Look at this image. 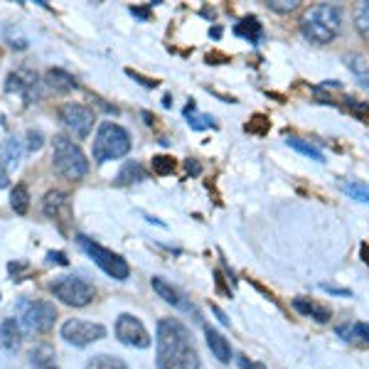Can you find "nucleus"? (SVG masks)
Returning <instances> with one entry per match:
<instances>
[{
	"instance_id": "37",
	"label": "nucleus",
	"mask_w": 369,
	"mask_h": 369,
	"mask_svg": "<svg viewBox=\"0 0 369 369\" xmlns=\"http://www.w3.org/2000/svg\"><path fill=\"white\" fill-rule=\"evenodd\" d=\"M239 364L244 369H266L264 364H256V362H249V359H244V357H239Z\"/></svg>"
},
{
	"instance_id": "29",
	"label": "nucleus",
	"mask_w": 369,
	"mask_h": 369,
	"mask_svg": "<svg viewBox=\"0 0 369 369\" xmlns=\"http://www.w3.org/2000/svg\"><path fill=\"white\" fill-rule=\"evenodd\" d=\"M354 25H357V33L369 40V3H362L354 10Z\"/></svg>"
},
{
	"instance_id": "5",
	"label": "nucleus",
	"mask_w": 369,
	"mask_h": 369,
	"mask_svg": "<svg viewBox=\"0 0 369 369\" xmlns=\"http://www.w3.org/2000/svg\"><path fill=\"white\" fill-rule=\"evenodd\" d=\"M17 320H20V327L30 335H42V332H49L55 327L57 320V308L55 303L49 300H28L22 298L17 303Z\"/></svg>"
},
{
	"instance_id": "30",
	"label": "nucleus",
	"mask_w": 369,
	"mask_h": 369,
	"mask_svg": "<svg viewBox=\"0 0 369 369\" xmlns=\"http://www.w3.org/2000/svg\"><path fill=\"white\" fill-rule=\"evenodd\" d=\"M175 170V160L170 155H155L153 157V173L157 175H168Z\"/></svg>"
},
{
	"instance_id": "33",
	"label": "nucleus",
	"mask_w": 369,
	"mask_h": 369,
	"mask_svg": "<svg viewBox=\"0 0 369 369\" xmlns=\"http://www.w3.org/2000/svg\"><path fill=\"white\" fill-rule=\"evenodd\" d=\"M47 264H57V266H67L69 259H67L65 251H47Z\"/></svg>"
},
{
	"instance_id": "23",
	"label": "nucleus",
	"mask_w": 369,
	"mask_h": 369,
	"mask_svg": "<svg viewBox=\"0 0 369 369\" xmlns=\"http://www.w3.org/2000/svg\"><path fill=\"white\" fill-rule=\"evenodd\" d=\"M184 116H187V123H190L192 130H205V128H212L214 126V119L209 114H197L195 101L184 106Z\"/></svg>"
},
{
	"instance_id": "25",
	"label": "nucleus",
	"mask_w": 369,
	"mask_h": 369,
	"mask_svg": "<svg viewBox=\"0 0 369 369\" xmlns=\"http://www.w3.org/2000/svg\"><path fill=\"white\" fill-rule=\"evenodd\" d=\"M234 35H239V37L249 40V42H256L261 37V22L256 17H244L241 22H237Z\"/></svg>"
},
{
	"instance_id": "9",
	"label": "nucleus",
	"mask_w": 369,
	"mask_h": 369,
	"mask_svg": "<svg viewBox=\"0 0 369 369\" xmlns=\"http://www.w3.org/2000/svg\"><path fill=\"white\" fill-rule=\"evenodd\" d=\"M60 119L76 141H84V138H89V133H92L96 116H94V111L89 109V106H84V103H65L60 109Z\"/></svg>"
},
{
	"instance_id": "26",
	"label": "nucleus",
	"mask_w": 369,
	"mask_h": 369,
	"mask_svg": "<svg viewBox=\"0 0 369 369\" xmlns=\"http://www.w3.org/2000/svg\"><path fill=\"white\" fill-rule=\"evenodd\" d=\"M10 207L15 209V214H28L30 209V192L25 184H15L10 192Z\"/></svg>"
},
{
	"instance_id": "1",
	"label": "nucleus",
	"mask_w": 369,
	"mask_h": 369,
	"mask_svg": "<svg viewBox=\"0 0 369 369\" xmlns=\"http://www.w3.org/2000/svg\"><path fill=\"white\" fill-rule=\"evenodd\" d=\"M157 369H202L200 354L192 345V335L178 318L157 320L155 330Z\"/></svg>"
},
{
	"instance_id": "18",
	"label": "nucleus",
	"mask_w": 369,
	"mask_h": 369,
	"mask_svg": "<svg viewBox=\"0 0 369 369\" xmlns=\"http://www.w3.org/2000/svg\"><path fill=\"white\" fill-rule=\"evenodd\" d=\"M22 160V143L15 136L8 138L3 146H0V163L6 165V170H15Z\"/></svg>"
},
{
	"instance_id": "35",
	"label": "nucleus",
	"mask_w": 369,
	"mask_h": 369,
	"mask_svg": "<svg viewBox=\"0 0 369 369\" xmlns=\"http://www.w3.org/2000/svg\"><path fill=\"white\" fill-rule=\"evenodd\" d=\"M130 15L141 17V20H148V17H151V12H148V8H130Z\"/></svg>"
},
{
	"instance_id": "12",
	"label": "nucleus",
	"mask_w": 369,
	"mask_h": 369,
	"mask_svg": "<svg viewBox=\"0 0 369 369\" xmlns=\"http://www.w3.org/2000/svg\"><path fill=\"white\" fill-rule=\"evenodd\" d=\"M151 286H153V291H155V293L160 295V298H163L168 305H173V308L182 310V313H195V305H192L190 300L184 298L182 291H178V288H175L173 283L165 281V278L153 276L151 278Z\"/></svg>"
},
{
	"instance_id": "7",
	"label": "nucleus",
	"mask_w": 369,
	"mask_h": 369,
	"mask_svg": "<svg viewBox=\"0 0 369 369\" xmlns=\"http://www.w3.org/2000/svg\"><path fill=\"white\" fill-rule=\"evenodd\" d=\"M49 293L65 305H69V308H84V305H89L94 300L96 291L82 276H60L49 283Z\"/></svg>"
},
{
	"instance_id": "16",
	"label": "nucleus",
	"mask_w": 369,
	"mask_h": 369,
	"mask_svg": "<svg viewBox=\"0 0 369 369\" xmlns=\"http://www.w3.org/2000/svg\"><path fill=\"white\" fill-rule=\"evenodd\" d=\"M293 308L298 310L300 315H305V318H313L315 323H327L332 318L330 310L323 308V305L315 303V300H308V298H295L293 300Z\"/></svg>"
},
{
	"instance_id": "8",
	"label": "nucleus",
	"mask_w": 369,
	"mask_h": 369,
	"mask_svg": "<svg viewBox=\"0 0 369 369\" xmlns=\"http://www.w3.org/2000/svg\"><path fill=\"white\" fill-rule=\"evenodd\" d=\"M62 340L67 345H74V347H87L92 342H98L106 337V327L101 323H89V320H67L60 330Z\"/></svg>"
},
{
	"instance_id": "4",
	"label": "nucleus",
	"mask_w": 369,
	"mask_h": 369,
	"mask_svg": "<svg viewBox=\"0 0 369 369\" xmlns=\"http://www.w3.org/2000/svg\"><path fill=\"white\" fill-rule=\"evenodd\" d=\"M52 165L67 180H82L89 173L87 155L67 136H55V141H52Z\"/></svg>"
},
{
	"instance_id": "6",
	"label": "nucleus",
	"mask_w": 369,
	"mask_h": 369,
	"mask_svg": "<svg viewBox=\"0 0 369 369\" xmlns=\"http://www.w3.org/2000/svg\"><path fill=\"white\" fill-rule=\"evenodd\" d=\"M76 244L82 246L84 254H87L106 276L114 278V281H126V278L130 276V266L123 256L114 254V251H109L106 246L96 244V241H92L89 237H84V234H76Z\"/></svg>"
},
{
	"instance_id": "36",
	"label": "nucleus",
	"mask_w": 369,
	"mask_h": 369,
	"mask_svg": "<svg viewBox=\"0 0 369 369\" xmlns=\"http://www.w3.org/2000/svg\"><path fill=\"white\" fill-rule=\"evenodd\" d=\"M8 182H10V180H8V170H6V165L0 163V190L8 187Z\"/></svg>"
},
{
	"instance_id": "10",
	"label": "nucleus",
	"mask_w": 369,
	"mask_h": 369,
	"mask_svg": "<svg viewBox=\"0 0 369 369\" xmlns=\"http://www.w3.org/2000/svg\"><path fill=\"white\" fill-rule=\"evenodd\" d=\"M116 337H119V342H123V345H128V347H136V350H148L151 347V332L146 330V325H143L141 320H138L136 315L130 313H123L119 315V320H116Z\"/></svg>"
},
{
	"instance_id": "38",
	"label": "nucleus",
	"mask_w": 369,
	"mask_h": 369,
	"mask_svg": "<svg viewBox=\"0 0 369 369\" xmlns=\"http://www.w3.org/2000/svg\"><path fill=\"white\" fill-rule=\"evenodd\" d=\"M323 291H330V293H337V295H350V291H342V288H330V286H323Z\"/></svg>"
},
{
	"instance_id": "32",
	"label": "nucleus",
	"mask_w": 369,
	"mask_h": 369,
	"mask_svg": "<svg viewBox=\"0 0 369 369\" xmlns=\"http://www.w3.org/2000/svg\"><path fill=\"white\" fill-rule=\"evenodd\" d=\"M268 8H271L273 12H293L295 8H298V3H295V0H271Z\"/></svg>"
},
{
	"instance_id": "13",
	"label": "nucleus",
	"mask_w": 369,
	"mask_h": 369,
	"mask_svg": "<svg viewBox=\"0 0 369 369\" xmlns=\"http://www.w3.org/2000/svg\"><path fill=\"white\" fill-rule=\"evenodd\" d=\"M205 337H207V347H209L212 357H217L222 364L232 362V345H229V340L222 335V332L207 325L205 327Z\"/></svg>"
},
{
	"instance_id": "20",
	"label": "nucleus",
	"mask_w": 369,
	"mask_h": 369,
	"mask_svg": "<svg viewBox=\"0 0 369 369\" xmlns=\"http://www.w3.org/2000/svg\"><path fill=\"white\" fill-rule=\"evenodd\" d=\"M345 65L350 67V71L354 74V79H357V82L369 92V62L364 60L362 55L352 52V55H345Z\"/></svg>"
},
{
	"instance_id": "11",
	"label": "nucleus",
	"mask_w": 369,
	"mask_h": 369,
	"mask_svg": "<svg viewBox=\"0 0 369 369\" xmlns=\"http://www.w3.org/2000/svg\"><path fill=\"white\" fill-rule=\"evenodd\" d=\"M6 92L8 94H20V96H25L28 101H35V98H40L37 76H35L33 71H28V69L12 71V74H8Z\"/></svg>"
},
{
	"instance_id": "17",
	"label": "nucleus",
	"mask_w": 369,
	"mask_h": 369,
	"mask_svg": "<svg viewBox=\"0 0 369 369\" xmlns=\"http://www.w3.org/2000/svg\"><path fill=\"white\" fill-rule=\"evenodd\" d=\"M44 84L57 94H67L71 89H76V79L71 74H67L65 69H49L44 74Z\"/></svg>"
},
{
	"instance_id": "27",
	"label": "nucleus",
	"mask_w": 369,
	"mask_h": 369,
	"mask_svg": "<svg viewBox=\"0 0 369 369\" xmlns=\"http://www.w3.org/2000/svg\"><path fill=\"white\" fill-rule=\"evenodd\" d=\"M342 192H345V195H350L352 200L369 205V184L357 182V180H352V182H342Z\"/></svg>"
},
{
	"instance_id": "28",
	"label": "nucleus",
	"mask_w": 369,
	"mask_h": 369,
	"mask_svg": "<svg viewBox=\"0 0 369 369\" xmlns=\"http://www.w3.org/2000/svg\"><path fill=\"white\" fill-rule=\"evenodd\" d=\"M288 146L291 148H295L298 153H303V155H308V157H313V160H318V163H325V157H323V153L318 151L315 146H310V143H305V141H300V138H288Z\"/></svg>"
},
{
	"instance_id": "40",
	"label": "nucleus",
	"mask_w": 369,
	"mask_h": 369,
	"mask_svg": "<svg viewBox=\"0 0 369 369\" xmlns=\"http://www.w3.org/2000/svg\"><path fill=\"white\" fill-rule=\"evenodd\" d=\"M362 256H364V261H367V264H369V249H367V244L362 246Z\"/></svg>"
},
{
	"instance_id": "31",
	"label": "nucleus",
	"mask_w": 369,
	"mask_h": 369,
	"mask_svg": "<svg viewBox=\"0 0 369 369\" xmlns=\"http://www.w3.org/2000/svg\"><path fill=\"white\" fill-rule=\"evenodd\" d=\"M42 146H44V136H42V130L30 128V130H28V151L37 153Z\"/></svg>"
},
{
	"instance_id": "22",
	"label": "nucleus",
	"mask_w": 369,
	"mask_h": 369,
	"mask_svg": "<svg viewBox=\"0 0 369 369\" xmlns=\"http://www.w3.org/2000/svg\"><path fill=\"white\" fill-rule=\"evenodd\" d=\"M337 335L342 340H359L369 345V325L367 323H352V325H337Z\"/></svg>"
},
{
	"instance_id": "39",
	"label": "nucleus",
	"mask_w": 369,
	"mask_h": 369,
	"mask_svg": "<svg viewBox=\"0 0 369 369\" xmlns=\"http://www.w3.org/2000/svg\"><path fill=\"white\" fill-rule=\"evenodd\" d=\"M143 119H146V123H148V126H153V121H155L151 114H148V111H143Z\"/></svg>"
},
{
	"instance_id": "24",
	"label": "nucleus",
	"mask_w": 369,
	"mask_h": 369,
	"mask_svg": "<svg viewBox=\"0 0 369 369\" xmlns=\"http://www.w3.org/2000/svg\"><path fill=\"white\" fill-rule=\"evenodd\" d=\"M84 369H128V364L114 354H94Z\"/></svg>"
},
{
	"instance_id": "34",
	"label": "nucleus",
	"mask_w": 369,
	"mask_h": 369,
	"mask_svg": "<svg viewBox=\"0 0 369 369\" xmlns=\"http://www.w3.org/2000/svg\"><path fill=\"white\" fill-rule=\"evenodd\" d=\"M128 76H133V79H138V82L143 84V87H155V79H146V76H141L138 71H133V69H128Z\"/></svg>"
},
{
	"instance_id": "3",
	"label": "nucleus",
	"mask_w": 369,
	"mask_h": 369,
	"mask_svg": "<svg viewBox=\"0 0 369 369\" xmlns=\"http://www.w3.org/2000/svg\"><path fill=\"white\" fill-rule=\"evenodd\" d=\"M130 153V136L123 126L114 123V121H103L94 138V163H109V160H119V157Z\"/></svg>"
},
{
	"instance_id": "19",
	"label": "nucleus",
	"mask_w": 369,
	"mask_h": 369,
	"mask_svg": "<svg viewBox=\"0 0 369 369\" xmlns=\"http://www.w3.org/2000/svg\"><path fill=\"white\" fill-rule=\"evenodd\" d=\"M143 180H146V170H143V165L138 163V160H128V163L119 170V175H116V184H121V187L143 182Z\"/></svg>"
},
{
	"instance_id": "15",
	"label": "nucleus",
	"mask_w": 369,
	"mask_h": 369,
	"mask_svg": "<svg viewBox=\"0 0 369 369\" xmlns=\"http://www.w3.org/2000/svg\"><path fill=\"white\" fill-rule=\"evenodd\" d=\"M42 209H44V214H47L49 219H60L62 212H69V200H67L65 192L52 190V192H47V195H44Z\"/></svg>"
},
{
	"instance_id": "21",
	"label": "nucleus",
	"mask_w": 369,
	"mask_h": 369,
	"mask_svg": "<svg viewBox=\"0 0 369 369\" xmlns=\"http://www.w3.org/2000/svg\"><path fill=\"white\" fill-rule=\"evenodd\" d=\"M30 364H33V369H60L55 364V350L49 345H37L30 352Z\"/></svg>"
},
{
	"instance_id": "2",
	"label": "nucleus",
	"mask_w": 369,
	"mask_h": 369,
	"mask_svg": "<svg viewBox=\"0 0 369 369\" xmlns=\"http://www.w3.org/2000/svg\"><path fill=\"white\" fill-rule=\"evenodd\" d=\"M342 30V8L320 3L305 10L300 17V33L315 44H330Z\"/></svg>"
},
{
	"instance_id": "14",
	"label": "nucleus",
	"mask_w": 369,
	"mask_h": 369,
	"mask_svg": "<svg viewBox=\"0 0 369 369\" xmlns=\"http://www.w3.org/2000/svg\"><path fill=\"white\" fill-rule=\"evenodd\" d=\"M22 342V327L17 318H6L0 323V345L8 350V352H15Z\"/></svg>"
}]
</instances>
